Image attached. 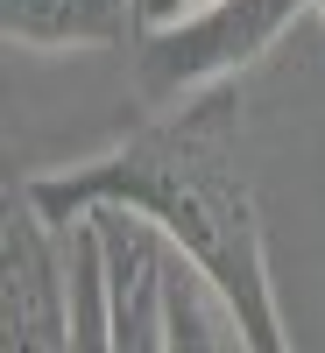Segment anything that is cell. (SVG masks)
<instances>
[{"instance_id":"cell-1","label":"cell","mask_w":325,"mask_h":353,"mask_svg":"<svg viewBox=\"0 0 325 353\" xmlns=\"http://www.w3.org/2000/svg\"><path fill=\"white\" fill-rule=\"evenodd\" d=\"M21 191L43 205V219L71 226L85 212H135L163 233L177 261H191L198 283L226 311L241 353H297L276 304L269 226L248 176V78L213 85L184 106L141 113L85 163H57L21 176Z\"/></svg>"},{"instance_id":"cell-2","label":"cell","mask_w":325,"mask_h":353,"mask_svg":"<svg viewBox=\"0 0 325 353\" xmlns=\"http://www.w3.org/2000/svg\"><path fill=\"white\" fill-rule=\"evenodd\" d=\"M318 8L325 0H205V8L177 14V21H149L128 50L141 106L163 113V106H184L198 92H213V85L248 78Z\"/></svg>"},{"instance_id":"cell-3","label":"cell","mask_w":325,"mask_h":353,"mask_svg":"<svg viewBox=\"0 0 325 353\" xmlns=\"http://www.w3.org/2000/svg\"><path fill=\"white\" fill-rule=\"evenodd\" d=\"M0 353H71V269L64 226L8 184L0 205Z\"/></svg>"},{"instance_id":"cell-4","label":"cell","mask_w":325,"mask_h":353,"mask_svg":"<svg viewBox=\"0 0 325 353\" xmlns=\"http://www.w3.org/2000/svg\"><path fill=\"white\" fill-rule=\"evenodd\" d=\"M106 233V283H113V339L106 353H170V248L135 212H92Z\"/></svg>"},{"instance_id":"cell-5","label":"cell","mask_w":325,"mask_h":353,"mask_svg":"<svg viewBox=\"0 0 325 353\" xmlns=\"http://www.w3.org/2000/svg\"><path fill=\"white\" fill-rule=\"evenodd\" d=\"M0 36L28 57L64 50H135L141 0H0Z\"/></svg>"},{"instance_id":"cell-6","label":"cell","mask_w":325,"mask_h":353,"mask_svg":"<svg viewBox=\"0 0 325 353\" xmlns=\"http://www.w3.org/2000/svg\"><path fill=\"white\" fill-rule=\"evenodd\" d=\"M170 353H241L226 311L213 304V290L198 283L191 261L170 254Z\"/></svg>"},{"instance_id":"cell-7","label":"cell","mask_w":325,"mask_h":353,"mask_svg":"<svg viewBox=\"0 0 325 353\" xmlns=\"http://www.w3.org/2000/svg\"><path fill=\"white\" fill-rule=\"evenodd\" d=\"M191 8H205V0H141V28H149V21H177Z\"/></svg>"},{"instance_id":"cell-8","label":"cell","mask_w":325,"mask_h":353,"mask_svg":"<svg viewBox=\"0 0 325 353\" xmlns=\"http://www.w3.org/2000/svg\"><path fill=\"white\" fill-rule=\"evenodd\" d=\"M318 28H325V8H318Z\"/></svg>"}]
</instances>
